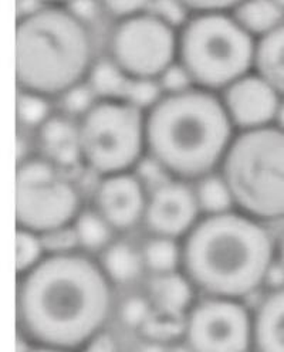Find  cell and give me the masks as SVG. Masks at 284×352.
Here are the masks:
<instances>
[{
	"mask_svg": "<svg viewBox=\"0 0 284 352\" xmlns=\"http://www.w3.org/2000/svg\"><path fill=\"white\" fill-rule=\"evenodd\" d=\"M110 308V280L76 253L46 256L19 283L20 327L40 345L84 346L98 336Z\"/></svg>",
	"mask_w": 284,
	"mask_h": 352,
	"instance_id": "cell-1",
	"label": "cell"
},
{
	"mask_svg": "<svg viewBox=\"0 0 284 352\" xmlns=\"http://www.w3.org/2000/svg\"><path fill=\"white\" fill-rule=\"evenodd\" d=\"M236 135L221 96L192 87L164 94L145 113L146 157L179 181H198L219 170Z\"/></svg>",
	"mask_w": 284,
	"mask_h": 352,
	"instance_id": "cell-2",
	"label": "cell"
},
{
	"mask_svg": "<svg viewBox=\"0 0 284 352\" xmlns=\"http://www.w3.org/2000/svg\"><path fill=\"white\" fill-rule=\"evenodd\" d=\"M181 248L184 274L209 297L239 300L252 294L274 263L269 232L236 209L202 216Z\"/></svg>",
	"mask_w": 284,
	"mask_h": 352,
	"instance_id": "cell-3",
	"label": "cell"
},
{
	"mask_svg": "<svg viewBox=\"0 0 284 352\" xmlns=\"http://www.w3.org/2000/svg\"><path fill=\"white\" fill-rule=\"evenodd\" d=\"M94 58L89 26L67 5L43 3L16 25L19 90L52 100L85 81Z\"/></svg>",
	"mask_w": 284,
	"mask_h": 352,
	"instance_id": "cell-4",
	"label": "cell"
},
{
	"mask_svg": "<svg viewBox=\"0 0 284 352\" xmlns=\"http://www.w3.org/2000/svg\"><path fill=\"white\" fill-rule=\"evenodd\" d=\"M219 173L234 209L259 222L284 219V131L276 125L237 131Z\"/></svg>",
	"mask_w": 284,
	"mask_h": 352,
	"instance_id": "cell-5",
	"label": "cell"
},
{
	"mask_svg": "<svg viewBox=\"0 0 284 352\" xmlns=\"http://www.w3.org/2000/svg\"><path fill=\"white\" fill-rule=\"evenodd\" d=\"M256 40L232 13H193L178 29V61L195 87L221 94L253 72Z\"/></svg>",
	"mask_w": 284,
	"mask_h": 352,
	"instance_id": "cell-6",
	"label": "cell"
},
{
	"mask_svg": "<svg viewBox=\"0 0 284 352\" xmlns=\"http://www.w3.org/2000/svg\"><path fill=\"white\" fill-rule=\"evenodd\" d=\"M77 124L83 164L100 178L134 170L146 157L145 113L125 100H98Z\"/></svg>",
	"mask_w": 284,
	"mask_h": 352,
	"instance_id": "cell-7",
	"label": "cell"
},
{
	"mask_svg": "<svg viewBox=\"0 0 284 352\" xmlns=\"http://www.w3.org/2000/svg\"><path fill=\"white\" fill-rule=\"evenodd\" d=\"M80 212V192L63 169L40 155L20 160L16 172L19 228L43 234L72 225Z\"/></svg>",
	"mask_w": 284,
	"mask_h": 352,
	"instance_id": "cell-8",
	"label": "cell"
},
{
	"mask_svg": "<svg viewBox=\"0 0 284 352\" xmlns=\"http://www.w3.org/2000/svg\"><path fill=\"white\" fill-rule=\"evenodd\" d=\"M107 56L128 78L158 80L178 60V29L151 10L117 20Z\"/></svg>",
	"mask_w": 284,
	"mask_h": 352,
	"instance_id": "cell-9",
	"label": "cell"
},
{
	"mask_svg": "<svg viewBox=\"0 0 284 352\" xmlns=\"http://www.w3.org/2000/svg\"><path fill=\"white\" fill-rule=\"evenodd\" d=\"M184 336L193 352H248L253 318L237 300L209 297L190 307Z\"/></svg>",
	"mask_w": 284,
	"mask_h": 352,
	"instance_id": "cell-10",
	"label": "cell"
},
{
	"mask_svg": "<svg viewBox=\"0 0 284 352\" xmlns=\"http://www.w3.org/2000/svg\"><path fill=\"white\" fill-rule=\"evenodd\" d=\"M193 188L185 181L169 178L148 193L144 222L154 236L177 239L201 219Z\"/></svg>",
	"mask_w": 284,
	"mask_h": 352,
	"instance_id": "cell-11",
	"label": "cell"
},
{
	"mask_svg": "<svg viewBox=\"0 0 284 352\" xmlns=\"http://www.w3.org/2000/svg\"><path fill=\"white\" fill-rule=\"evenodd\" d=\"M236 132L274 125L281 97L254 72L240 77L219 94Z\"/></svg>",
	"mask_w": 284,
	"mask_h": 352,
	"instance_id": "cell-12",
	"label": "cell"
},
{
	"mask_svg": "<svg viewBox=\"0 0 284 352\" xmlns=\"http://www.w3.org/2000/svg\"><path fill=\"white\" fill-rule=\"evenodd\" d=\"M146 201V188L134 170L102 176L94 190V209L114 230L134 228L144 219Z\"/></svg>",
	"mask_w": 284,
	"mask_h": 352,
	"instance_id": "cell-13",
	"label": "cell"
},
{
	"mask_svg": "<svg viewBox=\"0 0 284 352\" xmlns=\"http://www.w3.org/2000/svg\"><path fill=\"white\" fill-rule=\"evenodd\" d=\"M37 155L67 172L83 164L77 120L54 113L34 131Z\"/></svg>",
	"mask_w": 284,
	"mask_h": 352,
	"instance_id": "cell-14",
	"label": "cell"
},
{
	"mask_svg": "<svg viewBox=\"0 0 284 352\" xmlns=\"http://www.w3.org/2000/svg\"><path fill=\"white\" fill-rule=\"evenodd\" d=\"M253 342L256 352H284V287L270 290L256 308Z\"/></svg>",
	"mask_w": 284,
	"mask_h": 352,
	"instance_id": "cell-15",
	"label": "cell"
},
{
	"mask_svg": "<svg viewBox=\"0 0 284 352\" xmlns=\"http://www.w3.org/2000/svg\"><path fill=\"white\" fill-rule=\"evenodd\" d=\"M193 284L181 273L155 274L149 283V300L158 314L181 317L190 310Z\"/></svg>",
	"mask_w": 284,
	"mask_h": 352,
	"instance_id": "cell-16",
	"label": "cell"
},
{
	"mask_svg": "<svg viewBox=\"0 0 284 352\" xmlns=\"http://www.w3.org/2000/svg\"><path fill=\"white\" fill-rule=\"evenodd\" d=\"M253 72L267 81L284 98V21L256 40Z\"/></svg>",
	"mask_w": 284,
	"mask_h": 352,
	"instance_id": "cell-17",
	"label": "cell"
},
{
	"mask_svg": "<svg viewBox=\"0 0 284 352\" xmlns=\"http://www.w3.org/2000/svg\"><path fill=\"white\" fill-rule=\"evenodd\" d=\"M230 13L254 40L270 33L284 21V10L273 0H242Z\"/></svg>",
	"mask_w": 284,
	"mask_h": 352,
	"instance_id": "cell-18",
	"label": "cell"
},
{
	"mask_svg": "<svg viewBox=\"0 0 284 352\" xmlns=\"http://www.w3.org/2000/svg\"><path fill=\"white\" fill-rule=\"evenodd\" d=\"M142 264V257L129 245L114 243L104 249L100 269L113 283H128L138 277Z\"/></svg>",
	"mask_w": 284,
	"mask_h": 352,
	"instance_id": "cell-19",
	"label": "cell"
},
{
	"mask_svg": "<svg viewBox=\"0 0 284 352\" xmlns=\"http://www.w3.org/2000/svg\"><path fill=\"white\" fill-rule=\"evenodd\" d=\"M195 182L196 185L193 186V192L202 216L221 214L234 210L230 189L219 172L209 173Z\"/></svg>",
	"mask_w": 284,
	"mask_h": 352,
	"instance_id": "cell-20",
	"label": "cell"
},
{
	"mask_svg": "<svg viewBox=\"0 0 284 352\" xmlns=\"http://www.w3.org/2000/svg\"><path fill=\"white\" fill-rule=\"evenodd\" d=\"M128 80L118 65L107 56L93 63L85 82L97 100H122Z\"/></svg>",
	"mask_w": 284,
	"mask_h": 352,
	"instance_id": "cell-21",
	"label": "cell"
},
{
	"mask_svg": "<svg viewBox=\"0 0 284 352\" xmlns=\"http://www.w3.org/2000/svg\"><path fill=\"white\" fill-rule=\"evenodd\" d=\"M78 246L85 250H100L110 245L114 229L96 210H81L72 223Z\"/></svg>",
	"mask_w": 284,
	"mask_h": 352,
	"instance_id": "cell-22",
	"label": "cell"
},
{
	"mask_svg": "<svg viewBox=\"0 0 284 352\" xmlns=\"http://www.w3.org/2000/svg\"><path fill=\"white\" fill-rule=\"evenodd\" d=\"M142 261L155 274L177 272L182 264V248L177 245L175 239L155 236L145 245Z\"/></svg>",
	"mask_w": 284,
	"mask_h": 352,
	"instance_id": "cell-23",
	"label": "cell"
},
{
	"mask_svg": "<svg viewBox=\"0 0 284 352\" xmlns=\"http://www.w3.org/2000/svg\"><path fill=\"white\" fill-rule=\"evenodd\" d=\"M16 109L17 122L33 131L40 128L56 113L52 98L25 90H19Z\"/></svg>",
	"mask_w": 284,
	"mask_h": 352,
	"instance_id": "cell-24",
	"label": "cell"
},
{
	"mask_svg": "<svg viewBox=\"0 0 284 352\" xmlns=\"http://www.w3.org/2000/svg\"><path fill=\"white\" fill-rule=\"evenodd\" d=\"M46 250L41 236L28 229H17L16 234V264L17 273L23 276L34 269L45 258Z\"/></svg>",
	"mask_w": 284,
	"mask_h": 352,
	"instance_id": "cell-25",
	"label": "cell"
},
{
	"mask_svg": "<svg viewBox=\"0 0 284 352\" xmlns=\"http://www.w3.org/2000/svg\"><path fill=\"white\" fill-rule=\"evenodd\" d=\"M164 96L158 80L129 78L125 87L122 100L146 113Z\"/></svg>",
	"mask_w": 284,
	"mask_h": 352,
	"instance_id": "cell-26",
	"label": "cell"
},
{
	"mask_svg": "<svg viewBox=\"0 0 284 352\" xmlns=\"http://www.w3.org/2000/svg\"><path fill=\"white\" fill-rule=\"evenodd\" d=\"M97 101L98 100L91 91V88L84 81L58 97V102L61 105L60 113L74 120H80Z\"/></svg>",
	"mask_w": 284,
	"mask_h": 352,
	"instance_id": "cell-27",
	"label": "cell"
},
{
	"mask_svg": "<svg viewBox=\"0 0 284 352\" xmlns=\"http://www.w3.org/2000/svg\"><path fill=\"white\" fill-rule=\"evenodd\" d=\"M181 317H169L164 314H157L155 317H149V320L142 325L145 336L149 341L166 342L173 340L177 336L184 334L185 321H179Z\"/></svg>",
	"mask_w": 284,
	"mask_h": 352,
	"instance_id": "cell-28",
	"label": "cell"
},
{
	"mask_svg": "<svg viewBox=\"0 0 284 352\" xmlns=\"http://www.w3.org/2000/svg\"><path fill=\"white\" fill-rule=\"evenodd\" d=\"M40 236L47 256L70 254L74 253L77 248H80L73 225L58 228L47 233H43Z\"/></svg>",
	"mask_w": 284,
	"mask_h": 352,
	"instance_id": "cell-29",
	"label": "cell"
},
{
	"mask_svg": "<svg viewBox=\"0 0 284 352\" xmlns=\"http://www.w3.org/2000/svg\"><path fill=\"white\" fill-rule=\"evenodd\" d=\"M97 3L101 12L117 21L148 12L154 0H97Z\"/></svg>",
	"mask_w": 284,
	"mask_h": 352,
	"instance_id": "cell-30",
	"label": "cell"
},
{
	"mask_svg": "<svg viewBox=\"0 0 284 352\" xmlns=\"http://www.w3.org/2000/svg\"><path fill=\"white\" fill-rule=\"evenodd\" d=\"M158 82L164 94H178L195 87L188 72L178 60L158 77Z\"/></svg>",
	"mask_w": 284,
	"mask_h": 352,
	"instance_id": "cell-31",
	"label": "cell"
},
{
	"mask_svg": "<svg viewBox=\"0 0 284 352\" xmlns=\"http://www.w3.org/2000/svg\"><path fill=\"white\" fill-rule=\"evenodd\" d=\"M149 10L177 29H179L190 16V13L178 0H154Z\"/></svg>",
	"mask_w": 284,
	"mask_h": 352,
	"instance_id": "cell-32",
	"label": "cell"
},
{
	"mask_svg": "<svg viewBox=\"0 0 284 352\" xmlns=\"http://www.w3.org/2000/svg\"><path fill=\"white\" fill-rule=\"evenodd\" d=\"M151 305L145 298L133 297L128 298L121 307V320L124 324L129 327H141L149 320L151 317Z\"/></svg>",
	"mask_w": 284,
	"mask_h": 352,
	"instance_id": "cell-33",
	"label": "cell"
},
{
	"mask_svg": "<svg viewBox=\"0 0 284 352\" xmlns=\"http://www.w3.org/2000/svg\"><path fill=\"white\" fill-rule=\"evenodd\" d=\"M185 9L193 13H210V12H226L230 13L242 0H178Z\"/></svg>",
	"mask_w": 284,
	"mask_h": 352,
	"instance_id": "cell-34",
	"label": "cell"
},
{
	"mask_svg": "<svg viewBox=\"0 0 284 352\" xmlns=\"http://www.w3.org/2000/svg\"><path fill=\"white\" fill-rule=\"evenodd\" d=\"M83 352H117V348L110 337L100 334L84 345Z\"/></svg>",
	"mask_w": 284,
	"mask_h": 352,
	"instance_id": "cell-35",
	"label": "cell"
},
{
	"mask_svg": "<svg viewBox=\"0 0 284 352\" xmlns=\"http://www.w3.org/2000/svg\"><path fill=\"white\" fill-rule=\"evenodd\" d=\"M138 352H169V349H166V348L164 346V344H161V342L148 341L146 344L141 345V348L138 349Z\"/></svg>",
	"mask_w": 284,
	"mask_h": 352,
	"instance_id": "cell-36",
	"label": "cell"
},
{
	"mask_svg": "<svg viewBox=\"0 0 284 352\" xmlns=\"http://www.w3.org/2000/svg\"><path fill=\"white\" fill-rule=\"evenodd\" d=\"M26 352H69V351L67 349H61V348H56V346L37 344V346H32Z\"/></svg>",
	"mask_w": 284,
	"mask_h": 352,
	"instance_id": "cell-37",
	"label": "cell"
},
{
	"mask_svg": "<svg viewBox=\"0 0 284 352\" xmlns=\"http://www.w3.org/2000/svg\"><path fill=\"white\" fill-rule=\"evenodd\" d=\"M274 125L281 128L284 131V98L281 100L280 102V107H278V111H277V116H276V121H274Z\"/></svg>",
	"mask_w": 284,
	"mask_h": 352,
	"instance_id": "cell-38",
	"label": "cell"
},
{
	"mask_svg": "<svg viewBox=\"0 0 284 352\" xmlns=\"http://www.w3.org/2000/svg\"><path fill=\"white\" fill-rule=\"evenodd\" d=\"M278 258H277V261L280 263V266L284 269V236H283V239H281V241H280V246H278Z\"/></svg>",
	"mask_w": 284,
	"mask_h": 352,
	"instance_id": "cell-39",
	"label": "cell"
},
{
	"mask_svg": "<svg viewBox=\"0 0 284 352\" xmlns=\"http://www.w3.org/2000/svg\"><path fill=\"white\" fill-rule=\"evenodd\" d=\"M169 352H193V351H192V349L189 348V345L185 342V345H177V346L171 348Z\"/></svg>",
	"mask_w": 284,
	"mask_h": 352,
	"instance_id": "cell-40",
	"label": "cell"
},
{
	"mask_svg": "<svg viewBox=\"0 0 284 352\" xmlns=\"http://www.w3.org/2000/svg\"><path fill=\"white\" fill-rule=\"evenodd\" d=\"M41 2H45V3H57V5H69V3L73 2V0H41Z\"/></svg>",
	"mask_w": 284,
	"mask_h": 352,
	"instance_id": "cell-41",
	"label": "cell"
},
{
	"mask_svg": "<svg viewBox=\"0 0 284 352\" xmlns=\"http://www.w3.org/2000/svg\"><path fill=\"white\" fill-rule=\"evenodd\" d=\"M273 2H276L284 10V0H273Z\"/></svg>",
	"mask_w": 284,
	"mask_h": 352,
	"instance_id": "cell-42",
	"label": "cell"
}]
</instances>
